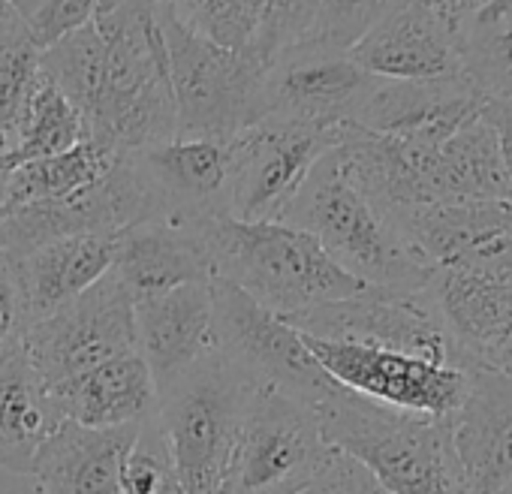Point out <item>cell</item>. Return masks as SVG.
I'll list each match as a JSON object with an SVG mask.
<instances>
[{
	"instance_id": "1",
	"label": "cell",
	"mask_w": 512,
	"mask_h": 494,
	"mask_svg": "<svg viewBox=\"0 0 512 494\" xmlns=\"http://www.w3.org/2000/svg\"><path fill=\"white\" fill-rule=\"evenodd\" d=\"M40 67L79 109L85 139L106 151L136 154L175 139L154 0H106L85 28L40 52Z\"/></svg>"
},
{
	"instance_id": "2",
	"label": "cell",
	"mask_w": 512,
	"mask_h": 494,
	"mask_svg": "<svg viewBox=\"0 0 512 494\" xmlns=\"http://www.w3.org/2000/svg\"><path fill=\"white\" fill-rule=\"evenodd\" d=\"M214 278L238 287L278 317H293L359 293L365 284L347 275L320 241L281 220L247 223L229 214L199 223Z\"/></svg>"
},
{
	"instance_id": "3",
	"label": "cell",
	"mask_w": 512,
	"mask_h": 494,
	"mask_svg": "<svg viewBox=\"0 0 512 494\" xmlns=\"http://www.w3.org/2000/svg\"><path fill=\"white\" fill-rule=\"evenodd\" d=\"M326 443L392 494H470L449 419L404 413L338 386L317 407Z\"/></svg>"
},
{
	"instance_id": "4",
	"label": "cell",
	"mask_w": 512,
	"mask_h": 494,
	"mask_svg": "<svg viewBox=\"0 0 512 494\" xmlns=\"http://www.w3.org/2000/svg\"><path fill=\"white\" fill-rule=\"evenodd\" d=\"M281 223L311 232L323 251L365 287L425 290L434 275L350 184L335 148L314 163Z\"/></svg>"
},
{
	"instance_id": "5",
	"label": "cell",
	"mask_w": 512,
	"mask_h": 494,
	"mask_svg": "<svg viewBox=\"0 0 512 494\" xmlns=\"http://www.w3.org/2000/svg\"><path fill=\"white\" fill-rule=\"evenodd\" d=\"M154 16L175 100V139L232 142L266 118L263 88L269 64L202 37L163 0H154Z\"/></svg>"
},
{
	"instance_id": "6",
	"label": "cell",
	"mask_w": 512,
	"mask_h": 494,
	"mask_svg": "<svg viewBox=\"0 0 512 494\" xmlns=\"http://www.w3.org/2000/svg\"><path fill=\"white\" fill-rule=\"evenodd\" d=\"M253 392L256 386L214 353L157 392L154 419L184 494H226Z\"/></svg>"
},
{
	"instance_id": "7",
	"label": "cell",
	"mask_w": 512,
	"mask_h": 494,
	"mask_svg": "<svg viewBox=\"0 0 512 494\" xmlns=\"http://www.w3.org/2000/svg\"><path fill=\"white\" fill-rule=\"evenodd\" d=\"M211 308L214 356L256 389H278L311 407L338 389L305 338L238 287L211 278Z\"/></svg>"
},
{
	"instance_id": "8",
	"label": "cell",
	"mask_w": 512,
	"mask_h": 494,
	"mask_svg": "<svg viewBox=\"0 0 512 494\" xmlns=\"http://www.w3.org/2000/svg\"><path fill=\"white\" fill-rule=\"evenodd\" d=\"M335 455L311 404L278 389H256L241 422L226 494H299Z\"/></svg>"
},
{
	"instance_id": "9",
	"label": "cell",
	"mask_w": 512,
	"mask_h": 494,
	"mask_svg": "<svg viewBox=\"0 0 512 494\" xmlns=\"http://www.w3.org/2000/svg\"><path fill=\"white\" fill-rule=\"evenodd\" d=\"M284 320V317H281ZM296 332L320 341L362 344L467 371L428 290L362 287L359 293L287 317Z\"/></svg>"
},
{
	"instance_id": "10",
	"label": "cell",
	"mask_w": 512,
	"mask_h": 494,
	"mask_svg": "<svg viewBox=\"0 0 512 494\" xmlns=\"http://www.w3.org/2000/svg\"><path fill=\"white\" fill-rule=\"evenodd\" d=\"M22 347L46 386L139 353L133 296L109 272L91 290L37 320L25 332Z\"/></svg>"
},
{
	"instance_id": "11",
	"label": "cell",
	"mask_w": 512,
	"mask_h": 494,
	"mask_svg": "<svg viewBox=\"0 0 512 494\" xmlns=\"http://www.w3.org/2000/svg\"><path fill=\"white\" fill-rule=\"evenodd\" d=\"M341 130L263 118L229 142V217L281 220L314 163L341 142Z\"/></svg>"
},
{
	"instance_id": "12",
	"label": "cell",
	"mask_w": 512,
	"mask_h": 494,
	"mask_svg": "<svg viewBox=\"0 0 512 494\" xmlns=\"http://www.w3.org/2000/svg\"><path fill=\"white\" fill-rule=\"evenodd\" d=\"M377 85L380 79L365 73L350 52L299 40L284 49L266 73V118L323 130L347 127L359 121Z\"/></svg>"
},
{
	"instance_id": "13",
	"label": "cell",
	"mask_w": 512,
	"mask_h": 494,
	"mask_svg": "<svg viewBox=\"0 0 512 494\" xmlns=\"http://www.w3.org/2000/svg\"><path fill=\"white\" fill-rule=\"evenodd\" d=\"M302 335V332H299ZM314 359L323 365V371L344 389L419 416L449 419L464 392H467V374L458 368L434 365L419 356L395 353V350H377L362 344H341V341H320L302 335Z\"/></svg>"
},
{
	"instance_id": "14",
	"label": "cell",
	"mask_w": 512,
	"mask_h": 494,
	"mask_svg": "<svg viewBox=\"0 0 512 494\" xmlns=\"http://www.w3.org/2000/svg\"><path fill=\"white\" fill-rule=\"evenodd\" d=\"M127 157L154 202L157 220L202 223L229 214V142L172 139Z\"/></svg>"
},
{
	"instance_id": "15",
	"label": "cell",
	"mask_w": 512,
	"mask_h": 494,
	"mask_svg": "<svg viewBox=\"0 0 512 494\" xmlns=\"http://www.w3.org/2000/svg\"><path fill=\"white\" fill-rule=\"evenodd\" d=\"M425 290L467 371L494 368L512 335V272L443 266L434 269Z\"/></svg>"
},
{
	"instance_id": "16",
	"label": "cell",
	"mask_w": 512,
	"mask_h": 494,
	"mask_svg": "<svg viewBox=\"0 0 512 494\" xmlns=\"http://www.w3.org/2000/svg\"><path fill=\"white\" fill-rule=\"evenodd\" d=\"M350 58L371 76L386 82H434L464 76L455 28L431 7L413 0L371 34H365Z\"/></svg>"
},
{
	"instance_id": "17",
	"label": "cell",
	"mask_w": 512,
	"mask_h": 494,
	"mask_svg": "<svg viewBox=\"0 0 512 494\" xmlns=\"http://www.w3.org/2000/svg\"><path fill=\"white\" fill-rule=\"evenodd\" d=\"M169 10L202 37L244 52L272 67V61L305 40L320 0H163Z\"/></svg>"
},
{
	"instance_id": "18",
	"label": "cell",
	"mask_w": 512,
	"mask_h": 494,
	"mask_svg": "<svg viewBox=\"0 0 512 494\" xmlns=\"http://www.w3.org/2000/svg\"><path fill=\"white\" fill-rule=\"evenodd\" d=\"M449 434L470 494H497L512 479V380L494 368L470 371Z\"/></svg>"
},
{
	"instance_id": "19",
	"label": "cell",
	"mask_w": 512,
	"mask_h": 494,
	"mask_svg": "<svg viewBox=\"0 0 512 494\" xmlns=\"http://www.w3.org/2000/svg\"><path fill=\"white\" fill-rule=\"evenodd\" d=\"M485 97L473 88L467 76L434 79V82H386L368 97L356 127L413 139L425 145H443L464 124L482 115Z\"/></svg>"
},
{
	"instance_id": "20",
	"label": "cell",
	"mask_w": 512,
	"mask_h": 494,
	"mask_svg": "<svg viewBox=\"0 0 512 494\" xmlns=\"http://www.w3.org/2000/svg\"><path fill=\"white\" fill-rule=\"evenodd\" d=\"M139 356L145 359L157 392L214 353L211 281L184 284L169 293L133 302Z\"/></svg>"
},
{
	"instance_id": "21",
	"label": "cell",
	"mask_w": 512,
	"mask_h": 494,
	"mask_svg": "<svg viewBox=\"0 0 512 494\" xmlns=\"http://www.w3.org/2000/svg\"><path fill=\"white\" fill-rule=\"evenodd\" d=\"M139 428L142 422L88 428L61 419L31 467L40 494H121V473L139 440Z\"/></svg>"
},
{
	"instance_id": "22",
	"label": "cell",
	"mask_w": 512,
	"mask_h": 494,
	"mask_svg": "<svg viewBox=\"0 0 512 494\" xmlns=\"http://www.w3.org/2000/svg\"><path fill=\"white\" fill-rule=\"evenodd\" d=\"M112 275L136 299L214 278L199 223L145 220L118 235Z\"/></svg>"
},
{
	"instance_id": "23",
	"label": "cell",
	"mask_w": 512,
	"mask_h": 494,
	"mask_svg": "<svg viewBox=\"0 0 512 494\" xmlns=\"http://www.w3.org/2000/svg\"><path fill=\"white\" fill-rule=\"evenodd\" d=\"M64 419L88 428L139 425L157 416V383L139 353L103 362L79 377L49 386Z\"/></svg>"
},
{
	"instance_id": "24",
	"label": "cell",
	"mask_w": 512,
	"mask_h": 494,
	"mask_svg": "<svg viewBox=\"0 0 512 494\" xmlns=\"http://www.w3.org/2000/svg\"><path fill=\"white\" fill-rule=\"evenodd\" d=\"M118 251V235H70L49 241L16 263L22 293L28 299L31 326L112 272Z\"/></svg>"
},
{
	"instance_id": "25",
	"label": "cell",
	"mask_w": 512,
	"mask_h": 494,
	"mask_svg": "<svg viewBox=\"0 0 512 494\" xmlns=\"http://www.w3.org/2000/svg\"><path fill=\"white\" fill-rule=\"evenodd\" d=\"M61 419L64 416L22 341L0 353V470L31 476L40 446Z\"/></svg>"
},
{
	"instance_id": "26",
	"label": "cell",
	"mask_w": 512,
	"mask_h": 494,
	"mask_svg": "<svg viewBox=\"0 0 512 494\" xmlns=\"http://www.w3.org/2000/svg\"><path fill=\"white\" fill-rule=\"evenodd\" d=\"M440 202L512 199L497 130L479 115L440 145Z\"/></svg>"
},
{
	"instance_id": "27",
	"label": "cell",
	"mask_w": 512,
	"mask_h": 494,
	"mask_svg": "<svg viewBox=\"0 0 512 494\" xmlns=\"http://www.w3.org/2000/svg\"><path fill=\"white\" fill-rule=\"evenodd\" d=\"M118 154L103 145L82 139L76 148L43 157L34 163H22L0 178V211L37 205V202H61L88 187H94L115 163Z\"/></svg>"
},
{
	"instance_id": "28",
	"label": "cell",
	"mask_w": 512,
	"mask_h": 494,
	"mask_svg": "<svg viewBox=\"0 0 512 494\" xmlns=\"http://www.w3.org/2000/svg\"><path fill=\"white\" fill-rule=\"evenodd\" d=\"M464 76L485 100L512 97V0H488L455 25Z\"/></svg>"
},
{
	"instance_id": "29",
	"label": "cell",
	"mask_w": 512,
	"mask_h": 494,
	"mask_svg": "<svg viewBox=\"0 0 512 494\" xmlns=\"http://www.w3.org/2000/svg\"><path fill=\"white\" fill-rule=\"evenodd\" d=\"M82 139H85V124H82L79 109L43 73L13 142L0 151V178L22 163L64 154V151L76 148Z\"/></svg>"
},
{
	"instance_id": "30",
	"label": "cell",
	"mask_w": 512,
	"mask_h": 494,
	"mask_svg": "<svg viewBox=\"0 0 512 494\" xmlns=\"http://www.w3.org/2000/svg\"><path fill=\"white\" fill-rule=\"evenodd\" d=\"M40 52L43 49L31 40L13 10L0 16V133L7 136V145L13 142L43 76Z\"/></svg>"
},
{
	"instance_id": "31",
	"label": "cell",
	"mask_w": 512,
	"mask_h": 494,
	"mask_svg": "<svg viewBox=\"0 0 512 494\" xmlns=\"http://www.w3.org/2000/svg\"><path fill=\"white\" fill-rule=\"evenodd\" d=\"M407 4H413V0H320L305 40L350 52L365 34H371L380 22H386Z\"/></svg>"
},
{
	"instance_id": "32",
	"label": "cell",
	"mask_w": 512,
	"mask_h": 494,
	"mask_svg": "<svg viewBox=\"0 0 512 494\" xmlns=\"http://www.w3.org/2000/svg\"><path fill=\"white\" fill-rule=\"evenodd\" d=\"M106 0H10L25 31L40 49L55 46L73 31L85 28Z\"/></svg>"
},
{
	"instance_id": "33",
	"label": "cell",
	"mask_w": 512,
	"mask_h": 494,
	"mask_svg": "<svg viewBox=\"0 0 512 494\" xmlns=\"http://www.w3.org/2000/svg\"><path fill=\"white\" fill-rule=\"evenodd\" d=\"M28 329L31 311L16 275V263L7 254H0V353L19 344Z\"/></svg>"
},
{
	"instance_id": "34",
	"label": "cell",
	"mask_w": 512,
	"mask_h": 494,
	"mask_svg": "<svg viewBox=\"0 0 512 494\" xmlns=\"http://www.w3.org/2000/svg\"><path fill=\"white\" fill-rule=\"evenodd\" d=\"M482 118L497 130L500 148H503V160L512 178V97H500V100H488L482 109Z\"/></svg>"
},
{
	"instance_id": "35",
	"label": "cell",
	"mask_w": 512,
	"mask_h": 494,
	"mask_svg": "<svg viewBox=\"0 0 512 494\" xmlns=\"http://www.w3.org/2000/svg\"><path fill=\"white\" fill-rule=\"evenodd\" d=\"M299 494H347V479H344V455L338 452L332 458V464L314 479L308 482Z\"/></svg>"
},
{
	"instance_id": "36",
	"label": "cell",
	"mask_w": 512,
	"mask_h": 494,
	"mask_svg": "<svg viewBox=\"0 0 512 494\" xmlns=\"http://www.w3.org/2000/svg\"><path fill=\"white\" fill-rule=\"evenodd\" d=\"M344 479H347V494H392L350 458H344Z\"/></svg>"
},
{
	"instance_id": "37",
	"label": "cell",
	"mask_w": 512,
	"mask_h": 494,
	"mask_svg": "<svg viewBox=\"0 0 512 494\" xmlns=\"http://www.w3.org/2000/svg\"><path fill=\"white\" fill-rule=\"evenodd\" d=\"M488 0H431V7L455 28L464 16H470L473 10H479V7H485Z\"/></svg>"
},
{
	"instance_id": "38",
	"label": "cell",
	"mask_w": 512,
	"mask_h": 494,
	"mask_svg": "<svg viewBox=\"0 0 512 494\" xmlns=\"http://www.w3.org/2000/svg\"><path fill=\"white\" fill-rule=\"evenodd\" d=\"M494 371H500V374H506L512 380V335L506 338V344H503V350H500V356L494 362Z\"/></svg>"
},
{
	"instance_id": "39",
	"label": "cell",
	"mask_w": 512,
	"mask_h": 494,
	"mask_svg": "<svg viewBox=\"0 0 512 494\" xmlns=\"http://www.w3.org/2000/svg\"><path fill=\"white\" fill-rule=\"evenodd\" d=\"M148 494H184V491H181L178 479H172V482H166L163 488H157V491H148Z\"/></svg>"
},
{
	"instance_id": "40",
	"label": "cell",
	"mask_w": 512,
	"mask_h": 494,
	"mask_svg": "<svg viewBox=\"0 0 512 494\" xmlns=\"http://www.w3.org/2000/svg\"><path fill=\"white\" fill-rule=\"evenodd\" d=\"M497 494H512V479H509V482H506V485H503V488H500Z\"/></svg>"
},
{
	"instance_id": "41",
	"label": "cell",
	"mask_w": 512,
	"mask_h": 494,
	"mask_svg": "<svg viewBox=\"0 0 512 494\" xmlns=\"http://www.w3.org/2000/svg\"><path fill=\"white\" fill-rule=\"evenodd\" d=\"M10 10V0H0V16H4Z\"/></svg>"
},
{
	"instance_id": "42",
	"label": "cell",
	"mask_w": 512,
	"mask_h": 494,
	"mask_svg": "<svg viewBox=\"0 0 512 494\" xmlns=\"http://www.w3.org/2000/svg\"><path fill=\"white\" fill-rule=\"evenodd\" d=\"M4 148H7V136H4V133H0V151H4Z\"/></svg>"
}]
</instances>
